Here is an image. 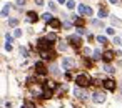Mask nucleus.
Returning a JSON list of instances; mask_svg holds the SVG:
<instances>
[{
    "mask_svg": "<svg viewBox=\"0 0 122 108\" xmlns=\"http://www.w3.org/2000/svg\"><path fill=\"white\" fill-rule=\"evenodd\" d=\"M75 83H77L79 86L85 88V86H89V85H90V76H89V75H85V73H80V75H77V76H75Z\"/></svg>",
    "mask_w": 122,
    "mask_h": 108,
    "instance_id": "f257e3e1",
    "label": "nucleus"
},
{
    "mask_svg": "<svg viewBox=\"0 0 122 108\" xmlns=\"http://www.w3.org/2000/svg\"><path fill=\"white\" fill-rule=\"evenodd\" d=\"M69 42H70L75 48H80V47H82V40H80L79 35H72V37H69Z\"/></svg>",
    "mask_w": 122,
    "mask_h": 108,
    "instance_id": "f03ea898",
    "label": "nucleus"
},
{
    "mask_svg": "<svg viewBox=\"0 0 122 108\" xmlns=\"http://www.w3.org/2000/svg\"><path fill=\"white\" fill-rule=\"evenodd\" d=\"M92 100H94L95 103H104V101H105V93H102V91H95V93L92 95Z\"/></svg>",
    "mask_w": 122,
    "mask_h": 108,
    "instance_id": "7ed1b4c3",
    "label": "nucleus"
},
{
    "mask_svg": "<svg viewBox=\"0 0 122 108\" xmlns=\"http://www.w3.org/2000/svg\"><path fill=\"white\" fill-rule=\"evenodd\" d=\"M50 47H52V43H50L47 38H40V40H39V48H40V50H50Z\"/></svg>",
    "mask_w": 122,
    "mask_h": 108,
    "instance_id": "20e7f679",
    "label": "nucleus"
},
{
    "mask_svg": "<svg viewBox=\"0 0 122 108\" xmlns=\"http://www.w3.org/2000/svg\"><path fill=\"white\" fill-rule=\"evenodd\" d=\"M40 57H42V60H54L55 58L54 52H50V50H40Z\"/></svg>",
    "mask_w": 122,
    "mask_h": 108,
    "instance_id": "39448f33",
    "label": "nucleus"
},
{
    "mask_svg": "<svg viewBox=\"0 0 122 108\" xmlns=\"http://www.w3.org/2000/svg\"><path fill=\"white\" fill-rule=\"evenodd\" d=\"M35 72H37L39 75H45V73H47V68H45V65H44L42 62H37V63H35Z\"/></svg>",
    "mask_w": 122,
    "mask_h": 108,
    "instance_id": "423d86ee",
    "label": "nucleus"
},
{
    "mask_svg": "<svg viewBox=\"0 0 122 108\" xmlns=\"http://www.w3.org/2000/svg\"><path fill=\"white\" fill-rule=\"evenodd\" d=\"M79 12H80L82 15H89V17L92 15V9H90V7H87V5H82V4L79 5Z\"/></svg>",
    "mask_w": 122,
    "mask_h": 108,
    "instance_id": "0eeeda50",
    "label": "nucleus"
},
{
    "mask_svg": "<svg viewBox=\"0 0 122 108\" xmlns=\"http://www.w3.org/2000/svg\"><path fill=\"white\" fill-rule=\"evenodd\" d=\"M74 65H75V62H74L72 58H64V60H62V67H64L65 70H70Z\"/></svg>",
    "mask_w": 122,
    "mask_h": 108,
    "instance_id": "6e6552de",
    "label": "nucleus"
},
{
    "mask_svg": "<svg viewBox=\"0 0 122 108\" xmlns=\"http://www.w3.org/2000/svg\"><path fill=\"white\" fill-rule=\"evenodd\" d=\"M74 95H75L77 98H80V100H85V98H87V93H85L84 90H80L79 86H77V88L74 90Z\"/></svg>",
    "mask_w": 122,
    "mask_h": 108,
    "instance_id": "1a4fd4ad",
    "label": "nucleus"
},
{
    "mask_svg": "<svg viewBox=\"0 0 122 108\" xmlns=\"http://www.w3.org/2000/svg\"><path fill=\"white\" fill-rule=\"evenodd\" d=\"M114 57H115V55H114V52H110V50H107V52L102 55L104 62H107V63H109V62H112V60H114Z\"/></svg>",
    "mask_w": 122,
    "mask_h": 108,
    "instance_id": "9d476101",
    "label": "nucleus"
},
{
    "mask_svg": "<svg viewBox=\"0 0 122 108\" xmlns=\"http://www.w3.org/2000/svg\"><path fill=\"white\" fill-rule=\"evenodd\" d=\"M102 85H104L107 90H115V81H114V80H105V81H102Z\"/></svg>",
    "mask_w": 122,
    "mask_h": 108,
    "instance_id": "9b49d317",
    "label": "nucleus"
},
{
    "mask_svg": "<svg viewBox=\"0 0 122 108\" xmlns=\"http://www.w3.org/2000/svg\"><path fill=\"white\" fill-rule=\"evenodd\" d=\"M49 23H50V27H52V28H55V30H57V28H60V25H62V23H60V20H57V18H52Z\"/></svg>",
    "mask_w": 122,
    "mask_h": 108,
    "instance_id": "f8f14e48",
    "label": "nucleus"
},
{
    "mask_svg": "<svg viewBox=\"0 0 122 108\" xmlns=\"http://www.w3.org/2000/svg\"><path fill=\"white\" fill-rule=\"evenodd\" d=\"M27 18H29V22H35V20L39 18V15H37L35 12H29V14H27Z\"/></svg>",
    "mask_w": 122,
    "mask_h": 108,
    "instance_id": "ddd939ff",
    "label": "nucleus"
},
{
    "mask_svg": "<svg viewBox=\"0 0 122 108\" xmlns=\"http://www.w3.org/2000/svg\"><path fill=\"white\" fill-rule=\"evenodd\" d=\"M42 98H52V90L44 88V91H42Z\"/></svg>",
    "mask_w": 122,
    "mask_h": 108,
    "instance_id": "4468645a",
    "label": "nucleus"
},
{
    "mask_svg": "<svg viewBox=\"0 0 122 108\" xmlns=\"http://www.w3.org/2000/svg\"><path fill=\"white\" fill-rule=\"evenodd\" d=\"M55 86H57L55 81H47L45 83V88H49V90H55Z\"/></svg>",
    "mask_w": 122,
    "mask_h": 108,
    "instance_id": "2eb2a0df",
    "label": "nucleus"
},
{
    "mask_svg": "<svg viewBox=\"0 0 122 108\" xmlns=\"http://www.w3.org/2000/svg\"><path fill=\"white\" fill-rule=\"evenodd\" d=\"M9 12H10V5H5V7H4V10H2V14H0V15H2V17H7V15H9Z\"/></svg>",
    "mask_w": 122,
    "mask_h": 108,
    "instance_id": "dca6fc26",
    "label": "nucleus"
},
{
    "mask_svg": "<svg viewBox=\"0 0 122 108\" xmlns=\"http://www.w3.org/2000/svg\"><path fill=\"white\" fill-rule=\"evenodd\" d=\"M9 25H10V27H17V25H19V20H17V18H10V20H9Z\"/></svg>",
    "mask_w": 122,
    "mask_h": 108,
    "instance_id": "f3484780",
    "label": "nucleus"
},
{
    "mask_svg": "<svg viewBox=\"0 0 122 108\" xmlns=\"http://www.w3.org/2000/svg\"><path fill=\"white\" fill-rule=\"evenodd\" d=\"M99 58H102L100 50H94V60H99Z\"/></svg>",
    "mask_w": 122,
    "mask_h": 108,
    "instance_id": "a211bd4d",
    "label": "nucleus"
},
{
    "mask_svg": "<svg viewBox=\"0 0 122 108\" xmlns=\"http://www.w3.org/2000/svg\"><path fill=\"white\" fill-rule=\"evenodd\" d=\"M99 17H100V18H105V17H107V10L100 9V10H99Z\"/></svg>",
    "mask_w": 122,
    "mask_h": 108,
    "instance_id": "6ab92c4d",
    "label": "nucleus"
},
{
    "mask_svg": "<svg viewBox=\"0 0 122 108\" xmlns=\"http://www.w3.org/2000/svg\"><path fill=\"white\" fill-rule=\"evenodd\" d=\"M42 18H44V20H45V22H50V20H52V18H54V17H52V15H50V14H44V15H42Z\"/></svg>",
    "mask_w": 122,
    "mask_h": 108,
    "instance_id": "aec40b11",
    "label": "nucleus"
},
{
    "mask_svg": "<svg viewBox=\"0 0 122 108\" xmlns=\"http://www.w3.org/2000/svg\"><path fill=\"white\" fill-rule=\"evenodd\" d=\"M55 38H57V35H55V33H49V35H47V40H49V42H54Z\"/></svg>",
    "mask_w": 122,
    "mask_h": 108,
    "instance_id": "412c9836",
    "label": "nucleus"
},
{
    "mask_svg": "<svg viewBox=\"0 0 122 108\" xmlns=\"http://www.w3.org/2000/svg\"><path fill=\"white\" fill-rule=\"evenodd\" d=\"M97 42H100V43H107V38H105L104 35H99V37H97Z\"/></svg>",
    "mask_w": 122,
    "mask_h": 108,
    "instance_id": "4be33fe9",
    "label": "nucleus"
},
{
    "mask_svg": "<svg viewBox=\"0 0 122 108\" xmlns=\"http://www.w3.org/2000/svg\"><path fill=\"white\" fill-rule=\"evenodd\" d=\"M104 70H105V72H109V73H114V72H115L110 65H105V67H104Z\"/></svg>",
    "mask_w": 122,
    "mask_h": 108,
    "instance_id": "5701e85b",
    "label": "nucleus"
},
{
    "mask_svg": "<svg viewBox=\"0 0 122 108\" xmlns=\"http://www.w3.org/2000/svg\"><path fill=\"white\" fill-rule=\"evenodd\" d=\"M67 7H69V9H75V2H74V0H69V2H67Z\"/></svg>",
    "mask_w": 122,
    "mask_h": 108,
    "instance_id": "b1692460",
    "label": "nucleus"
},
{
    "mask_svg": "<svg viewBox=\"0 0 122 108\" xmlns=\"http://www.w3.org/2000/svg\"><path fill=\"white\" fill-rule=\"evenodd\" d=\"M77 33H79V35H85L87 32H85V28H82V27H79V28H77Z\"/></svg>",
    "mask_w": 122,
    "mask_h": 108,
    "instance_id": "393cba45",
    "label": "nucleus"
},
{
    "mask_svg": "<svg viewBox=\"0 0 122 108\" xmlns=\"http://www.w3.org/2000/svg\"><path fill=\"white\" fill-rule=\"evenodd\" d=\"M14 37H15V38H19V37H22V30H19V28H17V30L14 32Z\"/></svg>",
    "mask_w": 122,
    "mask_h": 108,
    "instance_id": "a878e982",
    "label": "nucleus"
},
{
    "mask_svg": "<svg viewBox=\"0 0 122 108\" xmlns=\"http://www.w3.org/2000/svg\"><path fill=\"white\" fill-rule=\"evenodd\" d=\"M24 105H25V108H35V105H34L32 101H25Z\"/></svg>",
    "mask_w": 122,
    "mask_h": 108,
    "instance_id": "bb28decb",
    "label": "nucleus"
},
{
    "mask_svg": "<svg viewBox=\"0 0 122 108\" xmlns=\"http://www.w3.org/2000/svg\"><path fill=\"white\" fill-rule=\"evenodd\" d=\"M75 23H77V27H82L84 25V20L82 18H75Z\"/></svg>",
    "mask_w": 122,
    "mask_h": 108,
    "instance_id": "cd10ccee",
    "label": "nucleus"
},
{
    "mask_svg": "<svg viewBox=\"0 0 122 108\" xmlns=\"http://www.w3.org/2000/svg\"><path fill=\"white\" fill-rule=\"evenodd\" d=\"M65 48H67V45H65V43H59V50H60V52H64Z\"/></svg>",
    "mask_w": 122,
    "mask_h": 108,
    "instance_id": "c85d7f7f",
    "label": "nucleus"
},
{
    "mask_svg": "<svg viewBox=\"0 0 122 108\" xmlns=\"http://www.w3.org/2000/svg\"><path fill=\"white\" fill-rule=\"evenodd\" d=\"M20 55H22V57H27V55H29V52H27L25 48H20Z\"/></svg>",
    "mask_w": 122,
    "mask_h": 108,
    "instance_id": "c756f323",
    "label": "nucleus"
},
{
    "mask_svg": "<svg viewBox=\"0 0 122 108\" xmlns=\"http://www.w3.org/2000/svg\"><path fill=\"white\" fill-rule=\"evenodd\" d=\"M12 42H14V38H12V35H9V33H7V43H12Z\"/></svg>",
    "mask_w": 122,
    "mask_h": 108,
    "instance_id": "7c9ffc66",
    "label": "nucleus"
},
{
    "mask_svg": "<svg viewBox=\"0 0 122 108\" xmlns=\"http://www.w3.org/2000/svg\"><path fill=\"white\" fill-rule=\"evenodd\" d=\"M5 50L10 52V50H12V43H5Z\"/></svg>",
    "mask_w": 122,
    "mask_h": 108,
    "instance_id": "2f4dec72",
    "label": "nucleus"
},
{
    "mask_svg": "<svg viewBox=\"0 0 122 108\" xmlns=\"http://www.w3.org/2000/svg\"><path fill=\"white\" fill-rule=\"evenodd\" d=\"M92 23H94V25H95V27H100V25H102V22H99V20H94V22H92Z\"/></svg>",
    "mask_w": 122,
    "mask_h": 108,
    "instance_id": "473e14b6",
    "label": "nucleus"
},
{
    "mask_svg": "<svg viewBox=\"0 0 122 108\" xmlns=\"http://www.w3.org/2000/svg\"><path fill=\"white\" fill-rule=\"evenodd\" d=\"M107 33H109V35H114L115 30H114V28H107Z\"/></svg>",
    "mask_w": 122,
    "mask_h": 108,
    "instance_id": "72a5a7b5",
    "label": "nucleus"
},
{
    "mask_svg": "<svg viewBox=\"0 0 122 108\" xmlns=\"http://www.w3.org/2000/svg\"><path fill=\"white\" fill-rule=\"evenodd\" d=\"M52 73H54V75H59V70H57V67H52Z\"/></svg>",
    "mask_w": 122,
    "mask_h": 108,
    "instance_id": "f704fd0d",
    "label": "nucleus"
},
{
    "mask_svg": "<svg viewBox=\"0 0 122 108\" xmlns=\"http://www.w3.org/2000/svg\"><path fill=\"white\" fill-rule=\"evenodd\" d=\"M49 7H50L52 10H55V4H54V2H49Z\"/></svg>",
    "mask_w": 122,
    "mask_h": 108,
    "instance_id": "c9c22d12",
    "label": "nucleus"
},
{
    "mask_svg": "<svg viewBox=\"0 0 122 108\" xmlns=\"http://www.w3.org/2000/svg\"><path fill=\"white\" fill-rule=\"evenodd\" d=\"M114 43H117V45H119V43H120V38H119V37H115V38H114Z\"/></svg>",
    "mask_w": 122,
    "mask_h": 108,
    "instance_id": "e433bc0d",
    "label": "nucleus"
},
{
    "mask_svg": "<svg viewBox=\"0 0 122 108\" xmlns=\"http://www.w3.org/2000/svg\"><path fill=\"white\" fill-rule=\"evenodd\" d=\"M17 4H19V5H20V7H22V5H24V4H25V0H17Z\"/></svg>",
    "mask_w": 122,
    "mask_h": 108,
    "instance_id": "4c0bfd02",
    "label": "nucleus"
},
{
    "mask_svg": "<svg viewBox=\"0 0 122 108\" xmlns=\"http://www.w3.org/2000/svg\"><path fill=\"white\" fill-rule=\"evenodd\" d=\"M109 2H110V4H117V2H119V0H109Z\"/></svg>",
    "mask_w": 122,
    "mask_h": 108,
    "instance_id": "58836bf2",
    "label": "nucleus"
},
{
    "mask_svg": "<svg viewBox=\"0 0 122 108\" xmlns=\"http://www.w3.org/2000/svg\"><path fill=\"white\" fill-rule=\"evenodd\" d=\"M59 4H65V0H59Z\"/></svg>",
    "mask_w": 122,
    "mask_h": 108,
    "instance_id": "ea45409f",
    "label": "nucleus"
}]
</instances>
